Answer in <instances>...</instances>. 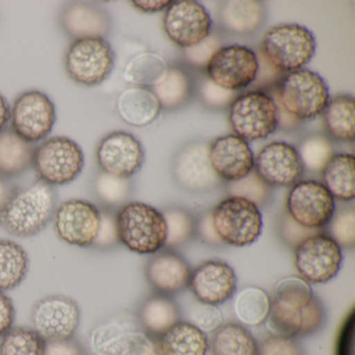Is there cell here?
<instances>
[{
	"instance_id": "1",
	"label": "cell",
	"mask_w": 355,
	"mask_h": 355,
	"mask_svg": "<svg viewBox=\"0 0 355 355\" xmlns=\"http://www.w3.org/2000/svg\"><path fill=\"white\" fill-rule=\"evenodd\" d=\"M57 209V193L51 184L38 180L28 188L16 190L0 211V225L17 238L40 234L53 219Z\"/></svg>"
},
{
	"instance_id": "2",
	"label": "cell",
	"mask_w": 355,
	"mask_h": 355,
	"mask_svg": "<svg viewBox=\"0 0 355 355\" xmlns=\"http://www.w3.org/2000/svg\"><path fill=\"white\" fill-rule=\"evenodd\" d=\"M120 244L137 254H155L165 248L167 225L163 213L139 201L116 211Z\"/></svg>"
},
{
	"instance_id": "3",
	"label": "cell",
	"mask_w": 355,
	"mask_h": 355,
	"mask_svg": "<svg viewBox=\"0 0 355 355\" xmlns=\"http://www.w3.org/2000/svg\"><path fill=\"white\" fill-rule=\"evenodd\" d=\"M259 51L282 73L296 71L315 55V37L304 26L279 24L263 35Z\"/></svg>"
},
{
	"instance_id": "4",
	"label": "cell",
	"mask_w": 355,
	"mask_h": 355,
	"mask_svg": "<svg viewBox=\"0 0 355 355\" xmlns=\"http://www.w3.org/2000/svg\"><path fill=\"white\" fill-rule=\"evenodd\" d=\"M272 92L284 111L298 121L317 117L329 103V91L323 78L303 68L282 76Z\"/></svg>"
},
{
	"instance_id": "5",
	"label": "cell",
	"mask_w": 355,
	"mask_h": 355,
	"mask_svg": "<svg viewBox=\"0 0 355 355\" xmlns=\"http://www.w3.org/2000/svg\"><path fill=\"white\" fill-rule=\"evenodd\" d=\"M216 234L224 245L250 246L263 230V217L257 205L246 199L230 196L220 201L211 211Z\"/></svg>"
},
{
	"instance_id": "6",
	"label": "cell",
	"mask_w": 355,
	"mask_h": 355,
	"mask_svg": "<svg viewBox=\"0 0 355 355\" xmlns=\"http://www.w3.org/2000/svg\"><path fill=\"white\" fill-rule=\"evenodd\" d=\"M32 165L42 182L63 186L82 173L85 155L80 145L71 139L53 137L35 149Z\"/></svg>"
},
{
	"instance_id": "7",
	"label": "cell",
	"mask_w": 355,
	"mask_h": 355,
	"mask_svg": "<svg viewBox=\"0 0 355 355\" xmlns=\"http://www.w3.org/2000/svg\"><path fill=\"white\" fill-rule=\"evenodd\" d=\"M64 64L74 83L97 86L111 76L115 67V53L105 39H78L66 51Z\"/></svg>"
},
{
	"instance_id": "8",
	"label": "cell",
	"mask_w": 355,
	"mask_h": 355,
	"mask_svg": "<svg viewBox=\"0 0 355 355\" xmlns=\"http://www.w3.org/2000/svg\"><path fill=\"white\" fill-rule=\"evenodd\" d=\"M228 119L239 138L247 143L263 140L277 128V107L267 93L252 91L236 97L230 105Z\"/></svg>"
},
{
	"instance_id": "9",
	"label": "cell",
	"mask_w": 355,
	"mask_h": 355,
	"mask_svg": "<svg viewBox=\"0 0 355 355\" xmlns=\"http://www.w3.org/2000/svg\"><path fill=\"white\" fill-rule=\"evenodd\" d=\"M342 263V248L325 232L305 239L294 249L295 268L309 284H326L334 279Z\"/></svg>"
},
{
	"instance_id": "10",
	"label": "cell",
	"mask_w": 355,
	"mask_h": 355,
	"mask_svg": "<svg viewBox=\"0 0 355 355\" xmlns=\"http://www.w3.org/2000/svg\"><path fill=\"white\" fill-rule=\"evenodd\" d=\"M31 321L45 342L73 338L80 323V306L66 295H49L35 303Z\"/></svg>"
},
{
	"instance_id": "11",
	"label": "cell",
	"mask_w": 355,
	"mask_h": 355,
	"mask_svg": "<svg viewBox=\"0 0 355 355\" xmlns=\"http://www.w3.org/2000/svg\"><path fill=\"white\" fill-rule=\"evenodd\" d=\"M334 211V198L322 182L301 180L288 191L286 213L303 227L321 230L329 223Z\"/></svg>"
},
{
	"instance_id": "12",
	"label": "cell",
	"mask_w": 355,
	"mask_h": 355,
	"mask_svg": "<svg viewBox=\"0 0 355 355\" xmlns=\"http://www.w3.org/2000/svg\"><path fill=\"white\" fill-rule=\"evenodd\" d=\"M257 69V53L242 45L220 47L207 64L209 80L234 92L250 86L254 82Z\"/></svg>"
},
{
	"instance_id": "13",
	"label": "cell",
	"mask_w": 355,
	"mask_h": 355,
	"mask_svg": "<svg viewBox=\"0 0 355 355\" xmlns=\"http://www.w3.org/2000/svg\"><path fill=\"white\" fill-rule=\"evenodd\" d=\"M53 223L58 236L67 244L91 248L101 225V209L82 199L64 201L55 209Z\"/></svg>"
},
{
	"instance_id": "14",
	"label": "cell",
	"mask_w": 355,
	"mask_h": 355,
	"mask_svg": "<svg viewBox=\"0 0 355 355\" xmlns=\"http://www.w3.org/2000/svg\"><path fill=\"white\" fill-rule=\"evenodd\" d=\"M55 120V105L46 94L39 91L20 95L11 110L12 130L31 144L46 138Z\"/></svg>"
},
{
	"instance_id": "15",
	"label": "cell",
	"mask_w": 355,
	"mask_h": 355,
	"mask_svg": "<svg viewBox=\"0 0 355 355\" xmlns=\"http://www.w3.org/2000/svg\"><path fill=\"white\" fill-rule=\"evenodd\" d=\"M163 24L170 40L187 49L209 36L213 21L209 12L200 3L180 0L172 1L167 8Z\"/></svg>"
},
{
	"instance_id": "16",
	"label": "cell",
	"mask_w": 355,
	"mask_h": 355,
	"mask_svg": "<svg viewBox=\"0 0 355 355\" xmlns=\"http://www.w3.org/2000/svg\"><path fill=\"white\" fill-rule=\"evenodd\" d=\"M326 318L325 307L315 295L302 309L288 306L272 299L265 324L274 336L297 338L318 334L325 325Z\"/></svg>"
},
{
	"instance_id": "17",
	"label": "cell",
	"mask_w": 355,
	"mask_h": 355,
	"mask_svg": "<svg viewBox=\"0 0 355 355\" xmlns=\"http://www.w3.org/2000/svg\"><path fill=\"white\" fill-rule=\"evenodd\" d=\"M238 277L232 266L221 259H207L192 269L189 288L195 300L219 305L234 296Z\"/></svg>"
},
{
	"instance_id": "18",
	"label": "cell",
	"mask_w": 355,
	"mask_h": 355,
	"mask_svg": "<svg viewBox=\"0 0 355 355\" xmlns=\"http://www.w3.org/2000/svg\"><path fill=\"white\" fill-rule=\"evenodd\" d=\"M96 159L101 172L130 178L142 168L145 153L136 137L125 132H114L99 143Z\"/></svg>"
},
{
	"instance_id": "19",
	"label": "cell",
	"mask_w": 355,
	"mask_h": 355,
	"mask_svg": "<svg viewBox=\"0 0 355 355\" xmlns=\"http://www.w3.org/2000/svg\"><path fill=\"white\" fill-rule=\"evenodd\" d=\"M253 170L270 187H292L300 180L304 167L296 147L273 142L257 153Z\"/></svg>"
},
{
	"instance_id": "20",
	"label": "cell",
	"mask_w": 355,
	"mask_h": 355,
	"mask_svg": "<svg viewBox=\"0 0 355 355\" xmlns=\"http://www.w3.org/2000/svg\"><path fill=\"white\" fill-rule=\"evenodd\" d=\"M192 268L173 249L164 248L155 253L145 266V277L157 294L174 296L189 288Z\"/></svg>"
},
{
	"instance_id": "21",
	"label": "cell",
	"mask_w": 355,
	"mask_h": 355,
	"mask_svg": "<svg viewBox=\"0 0 355 355\" xmlns=\"http://www.w3.org/2000/svg\"><path fill=\"white\" fill-rule=\"evenodd\" d=\"M209 157L218 178L228 182L242 180L254 168V155L248 143L236 135L216 139L209 147Z\"/></svg>"
},
{
	"instance_id": "22",
	"label": "cell",
	"mask_w": 355,
	"mask_h": 355,
	"mask_svg": "<svg viewBox=\"0 0 355 355\" xmlns=\"http://www.w3.org/2000/svg\"><path fill=\"white\" fill-rule=\"evenodd\" d=\"M209 147L193 144L180 153L174 164V178L182 188L191 192H203L216 188L221 180L211 168Z\"/></svg>"
},
{
	"instance_id": "23",
	"label": "cell",
	"mask_w": 355,
	"mask_h": 355,
	"mask_svg": "<svg viewBox=\"0 0 355 355\" xmlns=\"http://www.w3.org/2000/svg\"><path fill=\"white\" fill-rule=\"evenodd\" d=\"M61 24L71 38H103L111 28L109 16L101 8L85 3H70L62 12Z\"/></svg>"
},
{
	"instance_id": "24",
	"label": "cell",
	"mask_w": 355,
	"mask_h": 355,
	"mask_svg": "<svg viewBox=\"0 0 355 355\" xmlns=\"http://www.w3.org/2000/svg\"><path fill=\"white\" fill-rule=\"evenodd\" d=\"M140 331L136 315L119 313L91 331V348L95 355H119L130 338Z\"/></svg>"
},
{
	"instance_id": "25",
	"label": "cell",
	"mask_w": 355,
	"mask_h": 355,
	"mask_svg": "<svg viewBox=\"0 0 355 355\" xmlns=\"http://www.w3.org/2000/svg\"><path fill=\"white\" fill-rule=\"evenodd\" d=\"M136 317L142 331L155 340L182 321V311L171 297L155 293L141 302Z\"/></svg>"
},
{
	"instance_id": "26",
	"label": "cell",
	"mask_w": 355,
	"mask_h": 355,
	"mask_svg": "<svg viewBox=\"0 0 355 355\" xmlns=\"http://www.w3.org/2000/svg\"><path fill=\"white\" fill-rule=\"evenodd\" d=\"M155 343L161 355H207L209 350L207 334L188 321L178 322Z\"/></svg>"
},
{
	"instance_id": "27",
	"label": "cell",
	"mask_w": 355,
	"mask_h": 355,
	"mask_svg": "<svg viewBox=\"0 0 355 355\" xmlns=\"http://www.w3.org/2000/svg\"><path fill=\"white\" fill-rule=\"evenodd\" d=\"M161 110V103L148 89H126L118 97V114L125 123L136 128L153 123Z\"/></svg>"
},
{
	"instance_id": "28",
	"label": "cell",
	"mask_w": 355,
	"mask_h": 355,
	"mask_svg": "<svg viewBox=\"0 0 355 355\" xmlns=\"http://www.w3.org/2000/svg\"><path fill=\"white\" fill-rule=\"evenodd\" d=\"M355 159L348 153L334 155L322 171L323 184L334 199L351 201L355 196Z\"/></svg>"
},
{
	"instance_id": "29",
	"label": "cell",
	"mask_w": 355,
	"mask_h": 355,
	"mask_svg": "<svg viewBox=\"0 0 355 355\" xmlns=\"http://www.w3.org/2000/svg\"><path fill=\"white\" fill-rule=\"evenodd\" d=\"M34 147L12 128L0 132V176L14 178L24 173L33 162Z\"/></svg>"
},
{
	"instance_id": "30",
	"label": "cell",
	"mask_w": 355,
	"mask_h": 355,
	"mask_svg": "<svg viewBox=\"0 0 355 355\" xmlns=\"http://www.w3.org/2000/svg\"><path fill=\"white\" fill-rule=\"evenodd\" d=\"M211 355H257L259 343L240 323L222 324L209 340Z\"/></svg>"
},
{
	"instance_id": "31",
	"label": "cell",
	"mask_w": 355,
	"mask_h": 355,
	"mask_svg": "<svg viewBox=\"0 0 355 355\" xmlns=\"http://www.w3.org/2000/svg\"><path fill=\"white\" fill-rule=\"evenodd\" d=\"M271 297L263 288L249 286L239 291L234 297V313L239 323L245 327H257L267 320Z\"/></svg>"
},
{
	"instance_id": "32",
	"label": "cell",
	"mask_w": 355,
	"mask_h": 355,
	"mask_svg": "<svg viewBox=\"0 0 355 355\" xmlns=\"http://www.w3.org/2000/svg\"><path fill=\"white\" fill-rule=\"evenodd\" d=\"M30 259L24 247L10 240H0V291L13 290L28 275Z\"/></svg>"
},
{
	"instance_id": "33",
	"label": "cell",
	"mask_w": 355,
	"mask_h": 355,
	"mask_svg": "<svg viewBox=\"0 0 355 355\" xmlns=\"http://www.w3.org/2000/svg\"><path fill=\"white\" fill-rule=\"evenodd\" d=\"M221 21L227 30L249 34L259 28L263 20V6L259 1H226L221 9Z\"/></svg>"
},
{
	"instance_id": "34",
	"label": "cell",
	"mask_w": 355,
	"mask_h": 355,
	"mask_svg": "<svg viewBox=\"0 0 355 355\" xmlns=\"http://www.w3.org/2000/svg\"><path fill=\"white\" fill-rule=\"evenodd\" d=\"M325 122L330 134L340 141H353L355 135V101L350 95H340L328 103Z\"/></svg>"
},
{
	"instance_id": "35",
	"label": "cell",
	"mask_w": 355,
	"mask_h": 355,
	"mask_svg": "<svg viewBox=\"0 0 355 355\" xmlns=\"http://www.w3.org/2000/svg\"><path fill=\"white\" fill-rule=\"evenodd\" d=\"M45 345L33 328L13 327L0 338V355H44Z\"/></svg>"
},
{
	"instance_id": "36",
	"label": "cell",
	"mask_w": 355,
	"mask_h": 355,
	"mask_svg": "<svg viewBox=\"0 0 355 355\" xmlns=\"http://www.w3.org/2000/svg\"><path fill=\"white\" fill-rule=\"evenodd\" d=\"M166 62L157 53H145L135 57L125 68L124 76L130 83L155 86L167 73Z\"/></svg>"
},
{
	"instance_id": "37",
	"label": "cell",
	"mask_w": 355,
	"mask_h": 355,
	"mask_svg": "<svg viewBox=\"0 0 355 355\" xmlns=\"http://www.w3.org/2000/svg\"><path fill=\"white\" fill-rule=\"evenodd\" d=\"M153 94L162 107L174 109L182 105L190 94V82L182 69L170 68L163 80L153 86Z\"/></svg>"
},
{
	"instance_id": "38",
	"label": "cell",
	"mask_w": 355,
	"mask_h": 355,
	"mask_svg": "<svg viewBox=\"0 0 355 355\" xmlns=\"http://www.w3.org/2000/svg\"><path fill=\"white\" fill-rule=\"evenodd\" d=\"M94 190L97 198L105 209L121 207L132 192L130 178H118L101 172L94 180Z\"/></svg>"
},
{
	"instance_id": "39",
	"label": "cell",
	"mask_w": 355,
	"mask_h": 355,
	"mask_svg": "<svg viewBox=\"0 0 355 355\" xmlns=\"http://www.w3.org/2000/svg\"><path fill=\"white\" fill-rule=\"evenodd\" d=\"M315 296L309 282L300 276H288L276 282L273 300L296 309H302Z\"/></svg>"
},
{
	"instance_id": "40",
	"label": "cell",
	"mask_w": 355,
	"mask_h": 355,
	"mask_svg": "<svg viewBox=\"0 0 355 355\" xmlns=\"http://www.w3.org/2000/svg\"><path fill=\"white\" fill-rule=\"evenodd\" d=\"M167 225L165 248L173 249L188 243L195 234V221L184 209H169L163 213Z\"/></svg>"
},
{
	"instance_id": "41",
	"label": "cell",
	"mask_w": 355,
	"mask_h": 355,
	"mask_svg": "<svg viewBox=\"0 0 355 355\" xmlns=\"http://www.w3.org/2000/svg\"><path fill=\"white\" fill-rule=\"evenodd\" d=\"M230 196L246 199L257 207H265L271 197V187L266 184L254 170L242 180L230 182Z\"/></svg>"
},
{
	"instance_id": "42",
	"label": "cell",
	"mask_w": 355,
	"mask_h": 355,
	"mask_svg": "<svg viewBox=\"0 0 355 355\" xmlns=\"http://www.w3.org/2000/svg\"><path fill=\"white\" fill-rule=\"evenodd\" d=\"M327 236L340 248L350 249L355 245V211L352 207L334 211L327 224Z\"/></svg>"
},
{
	"instance_id": "43",
	"label": "cell",
	"mask_w": 355,
	"mask_h": 355,
	"mask_svg": "<svg viewBox=\"0 0 355 355\" xmlns=\"http://www.w3.org/2000/svg\"><path fill=\"white\" fill-rule=\"evenodd\" d=\"M304 169L311 172H322L331 159L332 147L325 139L309 138L301 144L298 150Z\"/></svg>"
},
{
	"instance_id": "44",
	"label": "cell",
	"mask_w": 355,
	"mask_h": 355,
	"mask_svg": "<svg viewBox=\"0 0 355 355\" xmlns=\"http://www.w3.org/2000/svg\"><path fill=\"white\" fill-rule=\"evenodd\" d=\"M189 321L205 334H213L224 324L223 313L216 305L205 304L195 300V304L189 309Z\"/></svg>"
},
{
	"instance_id": "45",
	"label": "cell",
	"mask_w": 355,
	"mask_h": 355,
	"mask_svg": "<svg viewBox=\"0 0 355 355\" xmlns=\"http://www.w3.org/2000/svg\"><path fill=\"white\" fill-rule=\"evenodd\" d=\"M120 244L118 236L116 213L112 209H101V225L94 244L91 248L97 251H109Z\"/></svg>"
},
{
	"instance_id": "46",
	"label": "cell",
	"mask_w": 355,
	"mask_h": 355,
	"mask_svg": "<svg viewBox=\"0 0 355 355\" xmlns=\"http://www.w3.org/2000/svg\"><path fill=\"white\" fill-rule=\"evenodd\" d=\"M257 355H305V352L297 338L271 334L259 343Z\"/></svg>"
},
{
	"instance_id": "47",
	"label": "cell",
	"mask_w": 355,
	"mask_h": 355,
	"mask_svg": "<svg viewBox=\"0 0 355 355\" xmlns=\"http://www.w3.org/2000/svg\"><path fill=\"white\" fill-rule=\"evenodd\" d=\"M321 230H309L295 222L288 214H284L279 226V234L282 242L291 248L295 249L301 242Z\"/></svg>"
},
{
	"instance_id": "48",
	"label": "cell",
	"mask_w": 355,
	"mask_h": 355,
	"mask_svg": "<svg viewBox=\"0 0 355 355\" xmlns=\"http://www.w3.org/2000/svg\"><path fill=\"white\" fill-rule=\"evenodd\" d=\"M221 47L219 40L209 35L205 40L201 41L195 46L186 49L187 58L189 61L196 66H207L216 51Z\"/></svg>"
},
{
	"instance_id": "49",
	"label": "cell",
	"mask_w": 355,
	"mask_h": 355,
	"mask_svg": "<svg viewBox=\"0 0 355 355\" xmlns=\"http://www.w3.org/2000/svg\"><path fill=\"white\" fill-rule=\"evenodd\" d=\"M201 93H202L205 103L211 107H226V105H232L239 96L238 92L225 90L209 80L203 84Z\"/></svg>"
},
{
	"instance_id": "50",
	"label": "cell",
	"mask_w": 355,
	"mask_h": 355,
	"mask_svg": "<svg viewBox=\"0 0 355 355\" xmlns=\"http://www.w3.org/2000/svg\"><path fill=\"white\" fill-rule=\"evenodd\" d=\"M119 355H161L155 340L143 331L132 336Z\"/></svg>"
},
{
	"instance_id": "51",
	"label": "cell",
	"mask_w": 355,
	"mask_h": 355,
	"mask_svg": "<svg viewBox=\"0 0 355 355\" xmlns=\"http://www.w3.org/2000/svg\"><path fill=\"white\" fill-rule=\"evenodd\" d=\"M44 355H89L84 345L76 338L51 340L45 345Z\"/></svg>"
},
{
	"instance_id": "52",
	"label": "cell",
	"mask_w": 355,
	"mask_h": 355,
	"mask_svg": "<svg viewBox=\"0 0 355 355\" xmlns=\"http://www.w3.org/2000/svg\"><path fill=\"white\" fill-rule=\"evenodd\" d=\"M255 53H257L259 69H257L254 82L251 85H253L255 88H267L274 83L279 82L282 78V72L276 70L261 55V51H259Z\"/></svg>"
},
{
	"instance_id": "53",
	"label": "cell",
	"mask_w": 355,
	"mask_h": 355,
	"mask_svg": "<svg viewBox=\"0 0 355 355\" xmlns=\"http://www.w3.org/2000/svg\"><path fill=\"white\" fill-rule=\"evenodd\" d=\"M195 234H197L199 240L203 244L213 247H221L224 245L218 234H216L213 221H211V211L209 214H205L198 220V222L195 223Z\"/></svg>"
},
{
	"instance_id": "54",
	"label": "cell",
	"mask_w": 355,
	"mask_h": 355,
	"mask_svg": "<svg viewBox=\"0 0 355 355\" xmlns=\"http://www.w3.org/2000/svg\"><path fill=\"white\" fill-rule=\"evenodd\" d=\"M353 334H354V311L346 318L336 342V355H352Z\"/></svg>"
},
{
	"instance_id": "55",
	"label": "cell",
	"mask_w": 355,
	"mask_h": 355,
	"mask_svg": "<svg viewBox=\"0 0 355 355\" xmlns=\"http://www.w3.org/2000/svg\"><path fill=\"white\" fill-rule=\"evenodd\" d=\"M14 321L15 307L13 301L5 292L0 291V338L13 328Z\"/></svg>"
},
{
	"instance_id": "56",
	"label": "cell",
	"mask_w": 355,
	"mask_h": 355,
	"mask_svg": "<svg viewBox=\"0 0 355 355\" xmlns=\"http://www.w3.org/2000/svg\"><path fill=\"white\" fill-rule=\"evenodd\" d=\"M172 1H145V0H135L132 1V5L134 6L139 11L143 12L146 14H155L157 12L163 11L164 9H167Z\"/></svg>"
},
{
	"instance_id": "57",
	"label": "cell",
	"mask_w": 355,
	"mask_h": 355,
	"mask_svg": "<svg viewBox=\"0 0 355 355\" xmlns=\"http://www.w3.org/2000/svg\"><path fill=\"white\" fill-rule=\"evenodd\" d=\"M271 97L274 103H275L276 107H277L278 124H280L284 128H291L293 126L297 125V123L299 122L298 120L295 119L290 114L284 111V107H282L277 97H276L273 92H271Z\"/></svg>"
},
{
	"instance_id": "58",
	"label": "cell",
	"mask_w": 355,
	"mask_h": 355,
	"mask_svg": "<svg viewBox=\"0 0 355 355\" xmlns=\"http://www.w3.org/2000/svg\"><path fill=\"white\" fill-rule=\"evenodd\" d=\"M16 192L15 187L12 186L7 178L0 176V211L5 207L14 193Z\"/></svg>"
},
{
	"instance_id": "59",
	"label": "cell",
	"mask_w": 355,
	"mask_h": 355,
	"mask_svg": "<svg viewBox=\"0 0 355 355\" xmlns=\"http://www.w3.org/2000/svg\"><path fill=\"white\" fill-rule=\"evenodd\" d=\"M10 119H11V107L7 99L0 94V132L5 130Z\"/></svg>"
}]
</instances>
